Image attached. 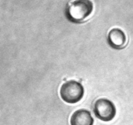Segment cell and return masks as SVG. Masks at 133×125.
Wrapping results in <instances>:
<instances>
[{
  "label": "cell",
  "mask_w": 133,
  "mask_h": 125,
  "mask_svg": "<svg viewBox=\"0 0 133 125\" xmlns=\"http://www.w3.org/2000/svg\"><path fill=\"white\" fill-rule=\"evenodd\" d=\"M93 10V3L90 0H75L67 9V16L70 20L81 22L84 20Z\"/></svg>",
  "instance_id": "1"
},
{
  "label": "cell",
  "mask_w": 133,
  "mask_h": 125,
  "mask_svg": "<svg viewBox=\"0 0 133 125\" xmlns=\"http://www.w3.org/2000/svg\"><path fill=\"white\" fill-rule=\"evenodd\" d=\"M60 93L64 101L70 104H75L83 98L84 88L81 83L76 81H68L62 85Z\"/></svg>",
  "instance_id": "2"
},
{
  "label": "cell",
  "mask_w": 133,
  "mask_h": 125,
  "mask_svg": "<svg viewBox=\"0 0 133 125\" xmlns=\"http://www.w3.org/2000/svg\"><path fill=\"white\" fill-rule=\"evenodd\" d=\"M94 111L97 118L107 122L114 118L116 109L111 101L106 98H100L95 102Z\"/></svg>",
  "instance_id": "3"
},
{
  "label": "cell",
  "mask_w": 133,
  "mask_h": 125,
  "mask_svg": "<svg viewBox=\"0 0 133 125\" xmlns=\"http://www.w3.org/2000/svg\"><path fill=\"white\" fill-rule=\"evenodd\" d=\"M71 125H93L92 115L86 109H79L73 113L70 119Z\"/></svg>",
  "instance_id": "4"
},
{
  "label": "cell",
  "mask_w": 133,
  "mask_h": 125,
  "mask_svg": "<svg viewBox=\"0 0 133 125\" xmlns=\"http://www.w3.org/2000/svg\"><path fill=\"white\" fill-rule=\"evenodd\" d=\"M108 41L111 47L116 49H120L124 46L126 42L125 35L119 29H112L108 35Z\"/></svg>",
  "instance_id": "5"
}]
</instances>
